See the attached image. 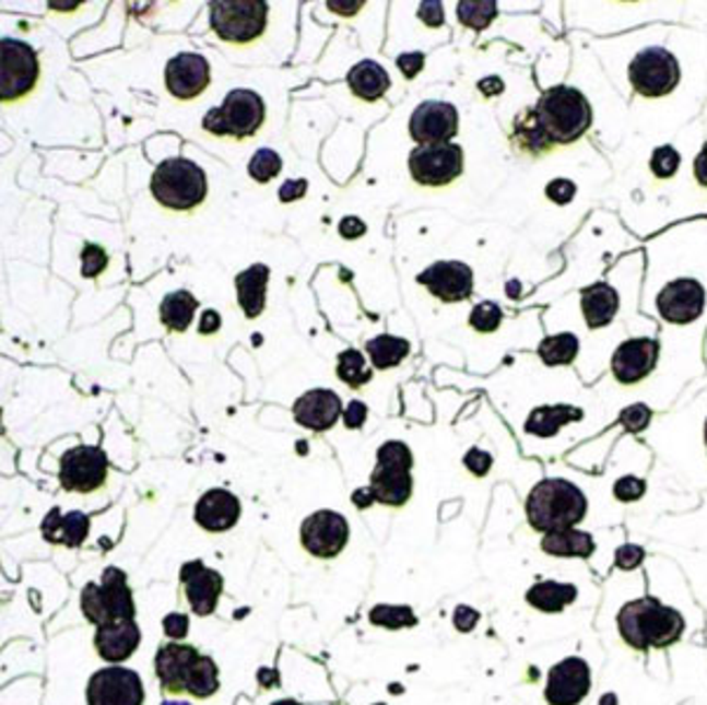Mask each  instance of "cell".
<instances>
[{"label":"cell","mask_w":707,"mask_h":705,"mask_svg":"<svg viewBox=\"0 0 707 705\" xmlns=\"http://www.w3.org/2000/svg\"><path fill=\"white\" fill-rule=\"evenodd\" d=\"M618 631L625 645L637 651L665 649L684 635V619L677 609L653 598H639L621 609Z\"/></svg>","instance_id":"obj_1"},{"label":"cell","mask_w":707,"mask_h":705,"mask_svg":"<svg viewBox=\"0 0 707 705\" xmlns=\"http://www.w3.org/2000/svg\"><path fill=\"white\" fill-rule=\"evenodd\" d=\"M586 513V494L567 480H543L529 492L527 498V520L543 534L576 527Z\"/></svg>","instance_id":"obj_2"},{"label":"cell","mask_w":707,"mask_h":705,"mask_svg":"<svg viewBox=\"0 0 707 705\" xmlns=\"http://www.w3.org/2000/svg\"><path fill=\"white\" fill-rule=\"evenodd\" d=\"M539 120L553 144H572L590 130L592 108L588 99L574 87L557 85L543 92L539 104L533 106Z\"/></svg>","instance_id":"obj_3"},{"label":"cell","mask_w":707,"mask_h":705,"mask_svg":"<svg viewBox=\"0 0 707 705\" xmlns=\"http://www.w3.org/2000/svg\"><path fill=\"white\" fill-rule=\"evenodd\" d=\"M151 193L167 210H196L208 198V177L193 161L167 158L153 172Z\"/></svg>","instance_id":"obj_4"},{"label":"cell","mask_w":707,"mask_h":705,"mask_svg":"<svg viewBox=\"0 0 707 705\" xmlns=\"http://www.w3.org/2000/svg\"><path fill=\"white\" fill-rule=\"evenodd\" d=\"M83 616L102 628L116 621H134L137 607L128 584V574L118 567H106L102 581H90L81 592Z\"/></svg>","instance_id":"obj_5"},{"label":"cell","mask_w":707,"mask_h":705,"mask_svg":"<svg viewBox=\"0 0 707 705\" xmlns=\"http://www.w3.org/2000/svg\"><path fill=\"white\" fill-rule=\"evenodd\" d=\"M414 457L412 449L400 440H390L376 451V468L372 473L369 492L374 504L400 508L412 498Z\"/></svg>","instance_id":"obj_6"},{"label":"cell","mask_w":707,"mask_h":705,"mask_svg":"<svg viewBox=\"0 0 707 705\" xmlns=\"http://www.w3.org/2000/svg\"><path fill=\"white\" fill-rule=\"evenodd\" d=\"M266 122V104L257 92L233 90L226 94L224 104L212 108L202 118V130L214 137L247 139L255 137Z\"/></svg>","instance_id":"obj_7"},{"label":"cell","mask_w":707,"mask_h":705,"mask_svg":"<svg viewBox=\"0 0 707 705\" xmlns=\"http://www.w3.org/2000/svg\"><path fill=\"white\" fill-rule=\"evenodd\" d=\"M210 24L226 43H255L269 24V5L263 0H216L210 3Z\"/></svg>","instance_id":"obj_8"},{"label":"cell","mask_w":707,"mask_h":705,"mask_svg":"<svg viewBox=\"0 0 707 705\" xmlns=\"http://www.w3.org/2000/svg\"><path fill=\"white\" fill-rule=\"evenodd\" d=\"M40 78V61L34 47L17 38L0 43V102L12 104L34 92Z\"/></svg>","instance_id":"obj_9"},{"label":"cell","mask_w":707,"mask_h":705,"mask_svg":"<svg viewBox=\"0 0 707 705\" xmlns=\"http://www.w3.org/2000/svg\"><path fill=\"white\" fill-rule=\"evenodd\" d=\"M106 478H108V457L102 447L78 445L61 454L59 484L67 492L94 494L104 487Z\"/></svg>","instance_id":"obj_10"},{"label":"cell","mask_w":707,"mask_h":705,"mask_svg":"<svg viewBox=\"0 0 707 705\" xmlns=\"http://www.w3.org/2000/svg\"><path fill=\"white\" fill-rule=\"evenodd\" d=\"M631 83L641 97H665L680 85V61L665 47H647L633 59Z\"/></svg>","instance_id":"obj_11"},{"label":"cell","mask_w":707,"mask_h":705,"mask_svg":"<svg viewBox=\"0 0 707 705\" xmlns=\"http://www.w3.org/2000/svg\"><path fill=\"white\" fill-rule=\"evenodd\" d=\"M202 656L193 645H179V642H167L155 654V678H158L165 694H188L196 684Z\"/></svg>","instance_id":"obj_12"},{"label":"cell","mask_w":707,"mask_h":705,"mask_svg":"<svg viewBox=\"0 0 707 705\" xmlns=\"http://www.w3.org/2000/svg\"><path fill=\"white\" fill-rule=\"evenodd\" d=\"M410 172L421 186H447L461 177L463 151L459 144H428L416 146L410 155Z\"/></svg>","instance_id":"obj_13"},{"label":"cell","mask_w":707,"mask_h":705,"mask_svg":"<svg viewBox=\"0 0 707 705\" xmlns=\"http://www.w3.org/2000/svg\"><path fill=\"white\" fill-rule=\"evenodd\" d=\"M87 705H144L146 692L139 672L130 668H102L87 682Z\"/></svg>","instance_id":"obj_14"},{"label":"cell","mask_w":707,"mask_h":705,"mask_svg":"<svg viewBox=\"0 0 707 705\" xmlns=\"http://www.w3.org/2000/svg\"><path fill=\"white\" fill-rule=\"evenodd\" d=\"M351 527L337 510H318L308 515L302 525L304 551L318 560H332L341 555L349 543Z\"/></svg>","instance_id":"obj_15"},{"label":"cell","mask_w":707,"mask_h":705,"mask_svg":"<svg viewBox=\"0 0 707 705\" xmlns=\"http://www.w3.org/2000/svg\"><path fill=\"white\" fill-rule=\"evenodd\" d=\"M179 581L186 595V602L196 616H210L219 607V598L224 592V576L210 569L202 560H191L181 564Z\"/></svg>","instance_id":"obj_16"},{"label":"cell","mask_w":707,"mask_h":705,"mask_svg":"<svg viewBox=\"0 0 707 705\" xmlns=\"http://www.w3.org/2000/svg\"><path fill=\"white\" fill-rule=\"evenodd\" d=\"M592 675L584 658H564L555 668H550L545 682V701L550 705H578L590 694Z\"/></svg>","instance_id":"obj_17"},{"label":"cell","mask_w":707,"mask_h":705,"mask_svg":"<svg viewBox=\"0 0 707 705\" xmlns=\"http://www.w3.org/2000/svg\"><path fill=\"white\" fill-rule=\"evenodd\" d=\"M210 61L198 52H181L175 59H169L165 69V85L172 97L181 102L200 97L210 87Z\"/></svg>","instance_id":"obj_18"},{"label":"cell","mask_w":707,"mask_h":705,"mask_svg":"<svg viewBox=\"0 0 707 705\" xmlns=\"http://www.w3.org/2000/svg\"><path fill=\"white\" fill-rule=\"evenodd\" d=\"M412 139L419 146L447 144L459 132V111L447 102H426L412 114L410 120Z\"/></svg>","instance_id":"obj_19"},{"label":"cell","mask_w":707,"mask_h":705,"mask_svg":"<svg viewBox=\"0 0 707 705\" xmlns=\"http://www.w3.org/2000/svg\"><path fill=\"white\" fill-rule=\"evenodd\" d=\"M705 290L698 280H672L658 294V313L672 325H688L703 316Z\"/></svg>","instance_id":"obj_20"},{"label":"cell","mask_w":707,"mask_h":705,"mask_svg":"<svg viewBox=\"0 0 707 705\" xmlns=\"http://www.w3.org/2000/svg\"><path fill=\"white\" fill-rule=\"evenodd\" d=\"M423 287H428L439 302L457 304L473 294V269L461 261H439L419 275Z\"/></svg>","instance_id":"obj_21"},{"label":"cell","mask_w":707,"mask_h":705,"mask_svg":"<svg viewBox=\"0 0 707 705\" xmlns=\"http://www.w3.org/2000/svg\"><path fill=\"white\" fill-rule=\"evenodd\" d=\"M658 351L656 339H627L611 357V372L621 384H637L653 372Z\"/></svg>","instance_id":"obj_22"},{"label":"cell","mask_w":707,"mask_h":705,"mask_svg":"<svg viewBox=\"0 0 707 705\" xmlns=\"http://www.w3.org/2000/svg\"><path fill=\"white\" fill-rule=\"evenodd\" d=\"M343 410L341 398L329 388H313L294 402V419L298 426L325 433L334 426Z\"/></svg>","instance_id":"obj_23"},{"label":"cell","mask_w":707,"mask_h":705,"mask_svg":"<svg viewBox=\"0 0 707 705\" xmlns=\"http://www.w3.org/2000/svg\"><path fill=\"white\" fill-rule=\"evenodd\" d=\"M240 498L235 496L228 490H210L198 498L196 504V522L205 529L212 531V534H219V531H228L240 520Z\"/></svg>","instance_id":"obj_24"},{"label":"cell","mask_w":707,"mask_h":705,"mask_svg":"<svg viewBox=\"0 0 707 705\" xmlns=\"http://www.w3.org/2000/svg\"><path fill=\"white\" fill-rule=\"evenodd\" d=\"M141 645V628L137 621H116L97 628L94 649L106 663H125Z\"/></svg>","instance_id":"obj_25"},{"label":"cell","mask_w":707,"mask_h":705,"mask_svg":"<svg viewBox=\"0 0 707 705\" xmlns=\"http://www.w3.org/2000/svg\"><path fill=\"white\" fill-rule=\"evenodd\" d=\"M40 534L47 543L78 548L90 537V517L81 510L61 513V508H52L40 522Z\"/></svg>","instance_id":"obj_26"},{"label":"cell","mask_w":707,"mask_h":705,"mask_svg":"<svg viewBox=\"0 0 707 705\" xmlns=\"http://www.w3.org/2000/svg\"><path fill=\"white\" fill-rule=\"evenodd\" d=\"M271 269L266 263H255L235 275V292L238 304L247 318H259L266 308V287H269Z\"/></svg>","instance_id":"obj_27"},{"label":"cell","mask_w":707,"mask_h":705,"mask_svg":"<svg viewBox=\"0 0 707 705\" xmlns=\"http://www.w3.org/2000/svg\"><path fill=\"white\" fill-rule=\"evenodd\" d=\"M512 146L531 155V158H539V155L553 151V139L547 137L543 122L539 120L533 108H525V111L512 120Z\"/></svg>","instance_id":"obj_28"},{"label":"cell","mask_w":707,"mask_h":705,"mask_svg":"<svg viewBox=\"0 0 707 705\" xmlns=\"http://www.w3.org/2000/svg\"><path fill=\"white\" fill-rule=\"evenodd\" d=\"M618 306V292L606 285V282H597V285L584 290V299H580V308H584V318L590 329H600L614 322Z\"/></svg>","instance_id":"obj_29"},{"label":"cell","mask_w":707,"mask_h":705,"mask_svg":"<svg viewBox=\"0 0 707 705\" xmlns=\"http://www.w3.org/2000/svg\"><path fill=\"white\" fill-rule=\"evenodd\" d=\"M349 85L357 99L376 102L388 92L390 75L381 64H376L372 59H365V61H357V64L351 69Z\"/></svg>","instance_id":"obj_30"},{"label":"cell","mask_w":707,"mask_h":705,"mask_svg":"<svg viewBox=\"0 0 707 705\" xmlns=\"http://www.w3.org/2000/svg\"><path fill=\"white\" fill-rule=\"evenodd\" d=\"M541 548L553 557H580L586 560L594 553V539L588 531H580L576 527L550 531L543 537Z\"/></svg>","instance_id":"obj_31"},{"label":"cell","mask_w":707,"mask_h":705,"mask_svg":"<svg viewBox=\"0 0 707 705\" xmlns=\"http://www.w3.org/2000/svg\"><path fill=\"white\" fill-rule=\"evenodd\" d=\"M578 419H584V412L572 404H543L529 414L527 433L537 437H553L559 433V428Z\"/></svg>","instance_id":"obj_32"},{"label":"cell","mask_w":707,"mask_h":705,"mask_svg":"<svg viewBox=\"0 0 707 705\" xmlns=\"http://www.w3.org/2000/svg\"><path fill=\"white\" fill-rule=\"evenodd\" d=\"M576 586L559 581H539L527 590V602L543 614H559L576 600Z\"/></svg>","instance_id":"obj_33"},{"label":"cell","mask_w":707,"mask_h":705,"mask_svg":"<svg viewBox=\"0 0 707 705\" xmlns=\"http://www.w3.org/2000/svg\"><path fill=\"white\" fill-rule=\"evenodd\" d=\"M198 310V299L186 290L169 292L161 304V322L172 332H186Z\"/></svg>","instance_id":"obj_34"},{"label":"cell","mask_w":707,"mask_h":705,"mask_svg":"<svg viewBox=\"0 0 707 705\" xmlns=\"http://www.w3.org/2000/svg\"><path fill=\"white\" fill-rule=\"evenodd\" d=\"M365 351L376 369H392L410 355V341L392 334H379L365 343Z\"/></svg>","instance_id":"obj_35"},{"label":"cell","mask_w":707,"mask_h":705,"mask_svg":"<svg viewBox=\"0 0 707 705\" xmlns=\"http://www.w3.org/2000/svg\"><path fill=\"white\" fill-rule=\"evenodd\" d=\"M539 355L547 367H557V365H572L576 355H578V337L576 334H555L541 341Z\"/></svg>","instance_id":"obj_36"},{"label":"cell","mask_w":707,"mask_h":705,"mask_svg":"<svg viewBox=\"0 0 707 705\" xmlns=\"http://www.w3.org/2000/svg\"><path fill=\"white\" fill-rule=\"evenodd\" d=\"M369 623L384 631H402L414 628L419 623L414 609L406 604H376L369 611Z\"/></svg>","instance_id":"obj_37"},{"label":"cell","mask_w":707,"mask_h":705,"mask_svg":"<svg viewBox=\"0 0 707 705\" xmlns=\"http://www.w3.org/2000/svg\"><path fill=\"white\" fill-rule=\"evenodd\" d=\"M337 376L351 388H363L372 379V367L367 365L365 355L349 349L339 355V365H337Z\"/></svg>","instance_id":"obj_38"},{"label":"cell","mask_w":707,"mask_h":705,"mask_svg":"<svg viewBox=\"0 0 707 705\" xmlns=\"http://www.w3.org/2000/svg\"><path fill=\"white\" fill-rule=\"evenodd\" d=\"M498 14V5L494 0H463L457 5V17L463 26L473 31H484Z\"/></svg>","instance_id":"obj_39"},{"label":"cell","mask_w":707,"mask_h":705,"mask_svg":"<svg viewBox=\"0 0 707 705\" xmlns=\"http://www.w3.org/2000/svg\"><path fill=\"white\" fill-rule=\"evenodd\" d=\"M249 177L259 181V184H269L271 179H275L280 172H282V158L273 151V149H259L255 155L249 158L247 165Z\"/></svg>","instance_id":"obj_40"},{"label":"cell","mask_w":707,"mask_h":705,"mask_svg":"<svg viewBox=\"0 0 707 705\" xmlns=\"http://www.w3.org/2000/svg\"><path fill=\"white\" fill-rule=\"evenodd\" d=\"M682 165V155L677 153V149L665 144V146H658L651 153V172L658 179H670L677 175V169Z\"/></svg>","instance_id":"obj_41"},{"label":"cell","mask_w":707,"mask_h":705,"mask_svg":"<svg viewBox=\"0 0 707 705\" xmlns=\"http://www.w3.org/2000/svg\"><path fill=\"white\" fill-rule=\"evenodd\" d=\"M500 322H503V310L494 302H482L473 308V313H470V327L484 334L496 332Z\"/></svg>","instance_id":"obj_42"},{"label":"cell","mask_w":707,"mask_h":705,"mask_svg":"<svg viewBox=\"0 0 707 705\" xmlns=\"http://www.w3.org/2000/svg\"><path fill=\"white\" fill-rule=\"evenodd\" d=\"M106 266H108V255L104 249L99 245L87 243L81 252V273L85 278H97L99 273L106 271Z\"/></svg>","instance_id":"obj_43"},{"label":"cell","mask_w":707,"mask_h":705,"mask_svg":"<svg viewBox=\"0 0 707 705\" xmlns=\"http://www.w3.org/2000/svg\"><path fill=\"white\" fill-rule=\"evenodd\" d=\"M651 423V410L647 404H631L621 412V426L631 433H641Z\"/></svg>","instance_id":"obj_44"},{"label":"cell","mask_w":707,"mask_h":705,"mask_svg":"<svg viewBox=\"0 0 707 705\" xmlns=\"http://www.w3.org/2000/svg\"><path fill=\"white\" fill-rule=\"evenodd\" d=\"M644 492H647V482H644L641 478H635V475H625V478L616 480V484H614V496L618 501H623V504H633V501H639L644 496Z\"/></svg>","instance_id":"obj_45"},{"label":"cell","mask_w":707,"mask_h":705,"mask_svg":"<svg viewBox=\"0 0 707 705\" xmlns=\"http://www.w3.org/2000/svg\"><path fill=\"white\" fill-rule=\"evenodd\" d=\"M463 463L466 468L470 470V473H473L475 478H484L486 473H490L492 466H494V457L490 451H484V449H478L473 447L470 449L466 457H463Z\"/></svg>","instance_id":"obj_46"},{"label":"cell","mask_w":707,"mask_h":705,"mask_svg":"<svg viewBox=\"0 0 707 705\" xmlns=\"http://www.w3.org/2000/svg\"><path fill=\"white\" fill-rule=\"evenodd\" d=\"M163 631L172 642H179V639H184L188 635V631H191V619H188L186 614H179V611H175V614H167L163 619Z\"/></svg>","instance_id":"obj_47"},{"label":"cell","mask_w":707,"mask_h":705,"mask_svg":"<svg viewBox=\"0 0 707 705\" xmlns=\"http://www.w3.org/2000/svg\"><path fill=\"white\" fill-rule=\"evenodd\" d=\"M545 196L553 202H557V205H567V202H572L576 196V184L569 179H555L547 184Z\"/></svg>","instance_id":"obj_48"},{"label":"cell","mask_w":707,"mask_h":705,"mask_svg":"<svg viewBox=\"0 0 707 705\" xmlns=\"http://www.w3.org/2000/svg\"><path fill=\"white\" fill-rule=\"evenodd\" d=\"M641 562H644V548H639L635 543L621 545L616 551V564H618V569H623V572L637 569Z\"/></svg>","instance_id":"obj_49"},{"label":"cell","mask_w":707,"mask_h":705,"mask_svg":"<svg viewBox=\"0 0 707 705\" xmlns=\"http://www.w3.org/2000/svg\"><path fill=\"white\" fill-rule=\"evenodd\" d=\"M419 20L431 28H439L445 24V5L439 0H426L419 5Z\"/></svg>","instance_id":"obj_50"},{"label":"cell","mask_w":707,"mask_h":705,"mask_svg":"<svg viewBox=\"0 0 707 705\" xmlns=\"http://www.w3.org/2000/svg\"><path fill=\"white\" fill-rule=\"evenodd\" d=\"M367 404L363 400H353L349 402V407H345V412H343V423H345V428H363L365 426V421H367Z\"/></svg>","instance_id":"obj_51"},{"label":"cell","mask_w":707,"mask_h":705,"mask_svg":"<svg viewBox=\"0 0 707 705\" xmlns=\"http://www.w3.org/2000/svg\"><path fill=\"white\" fill-rule=\"evenodd\" d=\"M478 623H480V611H475L473 607L459 604L457 609H453V625H457V631L470 633Z\"/></svg>","instance_id":"obj_52"},{"label":"cell","mask_w":707,"mask_h":705,"mask_svg":"<svg viewBox=\"0 0 707 705\" xmlns=\"http://www.w3.org/2000/svg\"><path fill=\"white\" fill-rule=\"evenodd\" d=\"M423 64H426V57H423L421 52H410V55L398 57V69L402 71L404 78H416L423 71Z\"/></svg>","instance_id":"obj_53"},{"label":"cell","mask_w":707,"mask_h":705,"mask_svg":"<svg viewBox=\"0 0 707 705\" xmlns=\"http://www.w3.org/2000/svg\"><path fill=\"white\" fill-rule=\"evenodd\" d=\"M308 191V181L306 179H290L280 186V200L282 202H294V200H302Z\"/></svg>","instance_id":"obj_54"},{"label":"cell","mask_w":707,"mask_h":705,"mask_svg":"<svg viewBox=\"0 0 707 705\" xmlns=\"http://www.w3.org/2000/svg\"><path fill=\"white\" fill-rule=\"evenodd\" d=\"M339 233L343 235V238L355 240V238H360V235L367 233V226L360 216H345L343 222L339 224Z\"/></svg>","instance_id":"obj_55"},{"label":"cell","mask_w":707,"mask_h":705,"mask_svg":"<svg viewBox=\"0 0 707 705\" xmlns=\"http://www.w3.org/2000/svg\"><path fill=\"white\" fill-rule=\"evenodd\" d=\"M219 327H222V316H219V313L214 308L202 313V318H200V334L210 337V334L219 332Z\"/></svg>","instance_id":"obj_56"},{"label":"cell","mask_w":707,"mask_h":705,"mask_svg":"<svg viewBox=\"0 0 707 705\" xmlns=\"http://www.w3.org/2000/svg\"><path fill=\"white\" fill-rule=\"evenodd\" d=\"M327 8L337 12V14H343V17H353V14L357 10H363L365 3L363 0H355V3H341V0H327Z\"/></svg>","instance_id":"obj_57"},{"label":"cell","mask_w":707,"mask_h":705,"mask_svg":"<svg viewBox=\"0 0 707 705\" xmlns=\"http://www.w3.org/2000/svg\"><path fill=\"white\" fill-rule=\"evenodd\" d=\"M694 172H696V179H698V184L707 188V144H705V146L700 149V153L696 155Z\"/></svg>","instance_id":"obj_58"},{"label":"cell","mask_w":707,"mask_h":705,"mask_svg":"<svg viewBox=\"0 0 707 705\" xmlns=\"http://www.w3.org/2000/svg\"><path fill=\"white\" fill-rule=\"evenodd\" d=\"M478 90L484 94V97H494V94H500L503 92V81L496 75L492 78H484V81H480Z\"/></svg>","instance_id":"obj_59"},{"label":"cell","mask_w":707,"mask_h":705,"mask_svg":"<svg viewBox=\"0 0 707 705\" xmlns=\"http://www.w3.org/2000/svg\"><path fill=\"white\" fill-rule=\"evenodd\" d=\"M353 504H355L357 508H369V506L374 504V496H372L369 487H365V490H355V492H353Z\"/></svg>","instance_id":"obj_60"},{"label":"cell","mask_w":707,"mask_h":705,"mask_svg":"<svg viewBox=\"0 0 707 705\" xmlns=\"http://www.w3.org/2000/svg\"><path fill=\"white\" fill-rule=\"evenodd\" d=\"M273 705H302L298 701H292V698H282V701H275Z\"/></svg>","instance_id":"obj_61"},{"label":"cell","mask_w":707,"mask_h":705,"mask_svg":"<svg viewBox=\"0 0 707 705\" xmlns=\"http://www.w3.org/2000/svg\"><path fill=\"white\" fill-rule=\"evenodd\" d=\"M161 705H191L188 701H163Z\"/></svg>","instance_id":"obj_62"},{"label":"cell","mask_w":707,"mask_h":705,"mask_svg":"<svg viewBox=\"0 0 707 705\" xmlns=\"http://www.w3.org/2000/svg\"><path fill=\"white\" fill-rule=\"evenodd\" d=\"M705 443H707V423H705Z\"/></svg>","instance_id":"obj_63"},{"label":"cell","mask_w":707,"mask_h":705,"mask_svg":"<svg viewBox=\"0 0 707 705\" xmlns=\"http://www.w3.org/2000/svg\"><path fill=\"white\" fill-rule=\"evenodd\" d=\"M374 705H384V703H374Z\"/></svg>","instance_id":"obj_64"}]
</instances>
